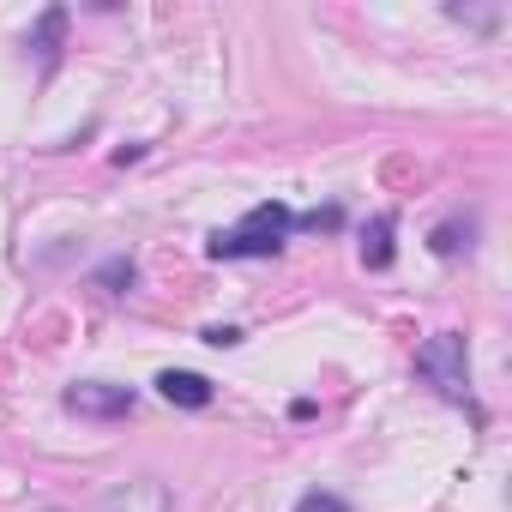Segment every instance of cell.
<instances>
[{
    "label": "cell",
    "instance_id": "cell-1",
    "mask_svg": "<svg viewBox=\"0 0 512 512\" xmlns=\"http://www.w3.org/2000/svg\"><path fill=\"white\" fill-rule=\"evenodd\" d=\"M290 229H296V211L284 199H260L241 223L217 229L205 241V253H211V260H272V253L290 241Z\"/></svg>",
    "mask_w": 512,
    "mask_h": 512
},
{
    "label": "cell",
    "instance_id": "cell-2",
    "mask_svg": "<svg viewBox=\"0 0 512 512\" xmlns=\"http://www.w3.org/2000/svg\"><path fill=\"white\" fill-rule=\"evenodd\" d=\"M416 374H422L446 404L476 410V398H470V344H464V332H434V338L416 350Z\"/></svg>",
    "mask_w": 512,
    "mask_h": 512
},
{
    "label": "cell",
    "instance_id": "cell-3",
    "mask_svg": "<svg viewBox=\"0 0 512 512\" xmlns=\"http://www.w3.org/2000/svg\"><path fill=\"white\" fill-rule=\"evenodd\" d=\"M61 404H67L73 416L109 422V416H127L139 398H133V386H115V380H79V386H67V392H61Z\"/></svg>",
    "mask_w": 512,
    "mask_h": 512
},
{
    "label": "cell",
    "instance_id": "cell-4",
    "mask_svg": "<svg viewBox=\"0 0 512 512\" xmlns=\"http://www.w3.org/2000/svg\"><path fill=\"white\" fill-rule=\"evenodd\" d=\"M103 512H175V506H169V488L163 482L133 476V482H121V488L103 494Z\"/></svg>",
    "mask_w": 512,
    "mask_h": 512
},
{
    "label": "cell",
    "instance_id": "cell-5",
    "mask_svg": "<svg viewBox=\"0 0 512 512\" xmlns=\"http://www.w3.org/2000/svg\"><path fill=\"white\" fill-rule=\"evenodd\" d=\"M157 392L169 398V404H181V410H205L217 392H211V380L205 374H193V368H163L157 374Z\"/></svg>",
    "mask_w": 512,
    "mask_h": 512
},
{
    "label": "cell",
    "instance_id": "cell-6",
    "mask_svg": "<svg viewBox=\"0 0 512 512\" xmlns=\"http://www.w3.org/2000/svg\"><path fill=\"white\" fill-rule=\"evenodd\" d=\"M61 31H67V7H49L37 19V31H31V49H37L43 73H55V61H61Z\"/></svg>",
    "mask_w": 512,
    "mask_h": 512
},
{
    "label": "cell",
    "instance_id": "cell-7",
    "mask_svg": "<svg viewBox=\"0 0 512 512\" xmlns=\"http://www.w3.org/2000/svg\"><path fill=\"white\" fill-rule=\"evenodd\" d=\"M362 266L368 272H386L392 266V217H374L368 235H362Z\"/></svg>",
    "mask_w": 512,
    "mask_h": 512
},
{
    "label": "cell",
    "instance_id": "cell-8",
    "mask_svg": "<svg viewBox=\"0 0 512 512\" xmlns=\"http://www.w3.org/2000/svg\"><path fill=\"white\" fill-rule=\"evenodd\" d=\"M470 235H476L470 217H464V223H440V229H434V253H440V260H452V253H470Z\"/></svg>",
    "mask_w": 512,
    "mask_h": 512
},
{
    "label": "cell",
    "instance_id": "cell-9",
    "mask_svg": "<svg viewBox=\"0 0 512 512\" xmlns=\"http://www.w3.org/2000/svg\"><path fill=\"white\" fill-rule=\"evenodd\" d=\"M296 512H350L338 494H326V488H308L302 500H296Z\"/></svg>",
    "mask_w": 512,
    "mask_h": 512
},
{
    "label": "cell",
    "instance_id": "cell-10",
    "mask_svg": "<svg viewBox=\"0 0 512 512\" xmlns=\"http://www.w3.org/2000/svg\"><path fill=\"white\" fill-rule=\"evenodd\" d=\"M97 284H103V290H109V296H115V290H121V284H133V260H109V266H103V272H97Z\"/></svg>",
    "mask_w": 512,
    "mask_h": 512
},
{
    "label": "cell",
    "instance_id": "cell-11",
    "mask_svg": "<svg viewBox=\"0 0 512 512\" xmlns=\"http://www.w3.org/2000/svg\"><path fill=\"white\" fill-rule=\"evenodd\" d=\"M205 344H217V350H229V344H241V332H235V326H211V332H205Z\"/></svg>",
    "mask_w": 512,
    "mask_h": 512
}]
</instances>
